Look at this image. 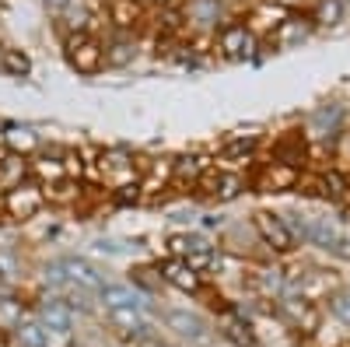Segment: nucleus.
<instances>
[{
    "instance_id": "473e14b6",
    "label": "nucleus",
    "mask_w": 350,
    "mask_h": 347,
    "mask_svg": "<svg viewBox=\"0 0 350 347\" xmlns=\"http://www.w3.org/2000/svg\"><path fill=\"white\" fill-rule=\"evenodd\" d=\"M0 281H4V270H0Z\"/></svg>"
},
{
    "instance_id": "a878e982",
    "label": "nucleus",
    "mask_w": 350,
    "mask_h": 347,
    "mask_svg": "<svg viewBox=\"0 0 350 347\" xmlns=\"http://www.w3.org/2000/svg\"><path fill=\"white\" fill-rule=\"evenodd\" d=\"M42 281L53 287V292H67V287H70V281H67V274L60 267V259H53V264L42 267Z\"/></svg>"
},
{
    "instance_id": "cd10ccee",
    "label": "nucleus",
    "mask_w": 350,
    "mask_h": 347,
    "mask_svg": "<svg viewBox=\"0 0 350 347\" xmlns=\"http://www.w3.org/2000/svg\"><path fill=\"white\" fill-rule=\"evenodd\" d=\"M329 309H333V316H336L343 326H350V292H336L329 298Z\"/></svg>"
},
{
    "instance_id": "aec40b11",
    "label": "nucleus",
    "mask_w": 350,
    "mask_h": 347,
    "mask_svg": "<svg viewBox=\"0 0 350 347\" xmlns=\"http://www.w3.org/2000/svg\"><path fill=\"white\" fill-rule=\"evenodd\" d=\"M0 70L11 74V77H28V70H32V60H28L21 49H0Z\"/></svg>"
},
{
    "instance_id": "2f4dec72",
    "label": "nucleus",
    "mask_w": 350,
    "mask_h": 347,
    "mask_svg": "<svg viewBox=\"0 0 350 347\" xmlns=\"http://www.w3.org/2000/svg\"><path fill=\"white\" fill-rule=\"evenodd\" d=\"M154 4H161V8H172V4H175V0H154Z\"/></svg>"
},
{
    "instance_id": "c85d7f7f",
    "label": "nucleus",
    "mask_w": 350,
    "mask_h": 347,
    "mask_svg": "<svg viewBox=\"0 0 350 347\" xmlns=\"http://www.w3.org/2000/svg\"><path fill=\"white\" fill-rule=\"evenodd\" d=\"M323 190H326L329 196H343V193H347V179L340 176L336 168H329V172H323Z\"/></svg>"
},
{
    "instance_id": "dca6fc26",
    "label": "nucleus",
    "mask_w": 350,
    "mask_h": 347,
    "mask_svg": "<svg viewBox=\"0 0 350 347\" xmlns=\"http://www.w3.org/2000/svg\"><path fill=\"white\" fill-rule=\"evenodd\" d=\"M211 168V162L207 158H196V155H189V158H179L172 165V179L175 183H200V176Z\"/></svg>"
},
{
    "instance_id": "5701e85b",
    "label": "nucleus",
    "mask_w": 350,
    "mask_h": 347,
    "mask_svg": "<svg viewBox=\"0 0 350 347\" xmlns=\"http://www.w3.org/2000/svg\"><path fill=\"white\" fill-rule=\"evenodd\" d=\"M42 193H46V200H53V204H70V200L77 196V183L67 176V179H56V183L42 186Z\"/></svg>"
},
{
    "instance_id": "9b49d317",
    "label": "nucleus",
    "mask_w": 350,
    "mask_h": 347,
    "mask_svg": "<svg viewBox=\"0 0 350 347\" xmlns=\"http://www.w3.org/2000/svg\"><path fill=\"white\" fill-rule=\"evenodd\" d=\"M280 312H284L298 330H315V326H319V312L308 305V298H284V302H280Z\"/></svg>"
},
{
    "instance_id": "f257e3e1",
    "label": "nucleus",
    "mask_w": 350,
    "mask_h": 347,
    "mask_svg": "<svg viewBox=\"0 0 350 347\" xmlns=\"http://www.w3.org/2000/svg\"><path fill=\"white\" fill-rule=\"evenodd\" d=\"M42 204H46V193H42V183L36 179H25L4 193V211L14 221H32L42 211Z\"/></svg>"
},
{
    "instance_id": "f03ea898",
    "label": "nucleus",
    "mask_w": 350,
    "mask_h": 347,
    "mask_svg": "<svg viewBox=\"0 0 350 347\" xmlns=\"http://www.w3.org/2000/svg\"><path fill=\"white\" fill-rule=\"evenodd\" d=\"M67 60L77 74H98L102 64H105V56H102V42L92 39L88 32H74L67 39Z\"/></svg>"
},
{
    "instance_id": "423d86ee",
    "label": "nucleus",
    "mask_w": 350,
    "mask_h": 347,
    "mask_svg": "<svg viewBox=\"0 0 350 347\" xmlns=\"http://www.w3.org/2000/svg\"><path fill=\"white\" fill-rule=\"evenodd\" d=\"M98 302L112 312V309H144L148 305V295L137 292L133 284H102Z\"/></svg>"
},
{
    "instance_id": "6e6552de",
    "label": "nucleus",
    "mask_w": 350,
    "mask_h": 347,
    "mask_svg": "<svg viewBox=\"0 0 350 347\" xmlns=\"http://www.w3.org/2000/svg\"><path fill=\"white\" fill-rule=\"evenodd\" d=\"M158 274H161V281H168L172 287H179V292H186V295L200 292V274L186 264V259H165Z\"/></svg>"
},
{
    "instance_id": "9d476101",
    "label": "nucleus",
    "mask_w": 350,
    "mask_h": 347,
    "mask_svg": "<svg viewBox=\"0 0 350 347\" xmlns=\"http://www.w3.org/2000/svg\"><path fill=\"white\" fill-rule=\"evenodd\" d=\"M298 186V168L291 162H273L262 172V190L267 193H280V190H295Z\"/></svg>"
},
{
    "instance_id": "2eb2a0df",
    "label": "nucleus",
    "mask_w": 350,
    "mask_h": 347,
    "mask_svg": "<svg viewBox=\"0 0 350 347\" xmlns=\"http://www.w3.org/2000/svg\"><path fill=\"white\" fill-rule=\"evenodd\" d=\"M25 323V302L14 295H0V333H14Z\"/></svg>"
},
{
    "instance_id": "6ab92c4d",
    "label": "nucleus",
    "mask_w": 350,
    "mask_h": 347,
    "mask_svg": "<svg viewBox=\"0 0 350 347\" xmlns=\"http://www.w3.org/2000/svg\"><path fill=\"white\" fill-rule=\"evenodd\" d=\"M221 14H224L221 0H189V18L196 25H217Z\"/></svg>"
},
{
    "instance_id": "7ed1b4c3",
    "label": "nucleus",
    "mask_w": 350,
    "mask_h": 347,
    "mask_svg": "<svg viewBox=\"0 0 350 347\" xmlns=\"http://www.w3.org/2000/svg\"><path fill=\"white\" fill-rule=\"evenodd\" d=\"M60 267H64L70 287H81V292H88V295H98L102 292L105 277H102V270L92 264V259H84V256H64Z\"/></svg>"
},
{
    "instance_id": "bb28decb",
    "label": "nucleus",
    "mask_w": 350,
    "mask_h": 347,
    "mask_svg": "<svg viewBox=\"0 0 350 347\" xmlns=\"http://www.w3.org/2000/svg\"><path fill=\"white\" fill-rule=\"evenodd\" d=\"M239 193H242V179H239V176H224V172H221L214 196H217V200H231V196H239Z\"/></svg>"
},
{
    "instance_id": "412c9836",
    "label": "nucleus",
    "mask_w": 350,
    "mask_h": 347,
    "mask_svg": "<svg viewBox=\"0 0 350 347\" xmlns=\"http://www.w3.org/2000/svg\"><path fill=\"white\" fill-rule=\"evenodd\" d=\"M256 284H259V292L262 295H270V298H280L284 295V287H287V277H284V270H259L256 274Z\"/></svg>"
},
{
    "instance_id": "b1692460",
    "label": "nucleus",
    "mask_w": 350,
    "mask_h": 347,
    "mask_svg": "<svg viewBox=\"0 0 350 347\" xmlns=\"http://www.w3.org/2000/svg\"><path fill=\"white\" fill-rule=\"evenodd\" d=\"M336 123H340V105H323V109L312 112V130L315 133H329V130H336Z\"/></svg>"
},
{
    "instance_id": "f3484780",
    "label": "nucleus",
    "mask_w": 350,
    "mask_h": 347,
    "mask_svg": "<svg viewBox=\"0 0 350 347\" xmlns=\"http://www.w3.org/2000/svg\"><path fill=\"white\" fill-rule=\"evenodd\" d=\"M14 340H18V347H49V333L39 320H25L14 330Z\"/></svg>"
},
{
    "instance_id": "c756f323",
    "label": "nucleus",
    "mask_w": 350,
    "mask_h": 347,
    "mask_svg": "<svg viewBox=\"0 0 350 347\" xmlns=\"http://www.w3.org/2000/svg\"><path fill=\"white\" fill-rule=\"evenodd\" d=\"M228 337L235 340V344H242V347L252 344V333H249V326H242V323H228Z\"/></svg>"
},
{
    "instance_id": "f8f14e48",
    "label": "nucleus",
    "mask_w": 350,
    "mask_h": 347,
    "mask_svg": "<svg viewBox=\"0 0 350 347\" xmlns=\"http://www.w3.org/2000/svg\"><path fill=\"white\" fill-rule=\"evenodd\" d=\"M102 56H105L109 67H130L137 60V42L130 36H120V39H112V42L102 46Z\"/></svg>"
},
{
    "instance_id": "1a4fd4ad",
    "label": "nucleus",
    "mask_w": 350,
    "mask_h": 347,
    "mask_svg": "<svg viewBox=\"0 0 350 347\" xmlns=\"http://www.w3.org/2000/svg\"><path fill=\"white\" fill-rule=\"evenodd\" d=\"M165 326H168V330H175L183 340H193V344L207 337V323H203L200 316H193V312H183V309L165 312Z\"/></svg>"
},
{
    "instance_id": "4468645a",
    "label": "nucleus",
    "mask_w": 350,
    "mask_h": 347,
    "mask_svg": "<svg viewBox=\"0 0 350 347\" xmlns=\"http://www.w3.org/2000/svg\"><path fill=\"white\" fill-rule=\"evenodd\" d=\"M109 320L120 326L123 333H130V337H148V330H151L140 309H112V312H109Z\"/></svg>"
},
{
    "instance_id": "393cba45",
    "label": "nucleus",
    "mask_w": 350,
    "mask_h": 347,
    "mask_svg": "<svg viewBox=\"0 0 350 347\" xmlns=\"http://www.w3.org/2000/svg\"><path fill=\"white\" fill-rule=\"evenodd\" d=\"M315 21L319 25H340L343 21V0H323L315 8Z\"/></svg>"
},
{
    "instance_id": "20e7f679",
    "label": "nucleus",
    "mask_w": 350,
    "mask_h": 347,
    "mask_svg": "<svg viewBox=\"0 0 350 347\" xmlns=\"http://www.w3.org/2000/svg\"><path fill=\"white\" fill-rule=\"evenodd\" d=\"M256 231L262 235V242H267L270 249H277V253H291V249H295V231H291V224L284 218L270 214V211L256 214Z\"/></svg>"
},
{
    "instance_id": "a211bd4d",
    "label": "nucleus",
    "mask_w": 350,
    "mask_h": 347,
    "mask_svg": "<svg viewBox=\"0 0 350 347\" xmlns=\"http://www.w3.org/2000/svg\"><path fill=\"white\" fill-rule=\"evenodd\" d=\"M140 18V4L137 0H109V21L120 28H133Z\"/></svg>"
},
{
    "instance_id": "4be33fe9",
    "label": "nucleus",
    "mask_w": 350,
    "mask_h": 347,
    "mask_svg": "<svg viewBox=\"0 0 350 347\" xmlns=\"http://www.w3.org/2000/svg\"><path fill=\"white\" fill-rule=\"evenodd\" d=\"M256 151V137H239V140H228L224 151H221V162H249Z\"/></svg>"
},
{
    "instance_id": "72a5a7b5",
    "label": "nucleus",
    "mask_w": 350,
    "mask_h": 347,
    "mask_svg": "<svg viewBox=\"0 0 350 347\" xmlns=\"http://www.w3.org/2000/svg\"><path fill=\"white\" fill-rule=\"evenodd\" d=\"M0 137H4V133H0Z\"/></svg>"
},
{
    "instance_id": "ddd939ff",
    "label": "nucleus",
    "mask_w": 350,
    "mask_h": 347,
    "mask_svg": "<svg viewBox=\"0 0 350 347\" xmlns=\"http://www.w3.org/2000/svg\"><path fill=\"white\" fill-rule=\"evenodd\" d=\"M4 144H8L11 155H21V158H25L28 151L39 148V133H36L32 127H18V123H14V127L4 130Z\"/></svg>"
},
{
    "instance_id": "7c9ffc66",
    "label": "nucleus",
    "mask_w": 350,
    "mask_h": 347,
    "mask_svg": "<svg viewBox=\"0 0 350 347\" xmlns=\"http://www.w3.org/2000/svg\"><path fill=\"white\" fill-rule=\"evenodd\" d=\"M42 4H46V11L56 14V11H67V8H70V0H42Z\"/></svg>"
},
{
    "instance_id": "0eeeda50",
    "label": "nucleus",
    "mask_w": 350,
    "mask_h": 347,
    "mask_svg": "<svg viewBox=\"0 0 350 347\" xmlns=\"http://www.w3.org/2000/svg\"><path fill=\"white\" fill-rule=\"evenodd\" d=\"M217 46L224 56H231V60H242V56H249L256 49V39L245 25H224L221 36H217Z\"/></svg>"
},
{
    "instance_id": "39448f33",
    "label": "nucleus",
    "mask_w": 350,
    "mask_h": 347,
    "mask_svg": "<svg viewBox=\"0 0 350 347\" xmlns=\"http://www.w3.org/2000/svg\"><path fill=\"white\" fill-rule=\"evenodd\" d=\"M36 320L46 326V333L67 337V333H70V326H74V309H70L64 298L49 295V298H42V302H39V316H36Z\"/></svg>"
}]
</instances>
